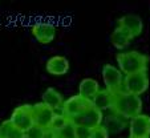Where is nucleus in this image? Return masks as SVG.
<instances>
[{"mask_svg": "<svg viewBox=\"0 0 150 138\" xmlns=\"http://www.w3.org/2000/svg\"><path fill=\"white\" fill-rule=\"evenodd\" d=\"M112 110L116 116L126 120H133L138 114H141L142 110V100L139 96L127 93L125 90H121L118 93L113 94V104Z\"/></svg>", "mask_w": 150, "mask_h": 138, "instance_id": "f257e3e1", "label": "nucleus"}, {"mask_svg": "<svg viewBox=\"0 0 150 138\" xmlns=\"http://www.w3.org/2000/svg\"><path fill=\"white\" fill-rule=\"evenodd\" d=\"M116 60L118 62L120 71L126 76L133 73H139V72H146L147 65H149V57L138 51H129L118 53Z\"/></svg>", "mask_w": 150, "mask_h": 138, "instance_id": "f03ea898", "label": "nucleus"}, {"mask_svg": "<svg viewBox=\"0 0 150 138\" xmlns=\"http://www.w3.org/2000/svg\"><path fill=\"white\" fill-rule=\"evenodd\" d=\"M11 120L21 132L25 134V132L28 129H31L35 125L33 121V105L29 104H23L20 106L15 108V110L12 112Z\"/></svg>", "mask_w": 150, "mask_h": 138, "instance_id": "7ed1b4c3", "label": "nucleus"}, {"mask_svg": "<svg viewBox=\"0 0 150 138\" xmlns=\"http://www.w3.org/2000/svg\"><path fill=\"white\" fill-rule=\"evenodd\" d=\"M92 105H93L92 101H88V100L82 98L80 94H77V96H72L71 98L64 101L61 108V113L65 117H68L71 121H73L76 117H79L82 112H85Z\"/></svg>", "mask_w": 150, "mask_h": 138, "instance_id": "20e7f679", "label": "nucleus"}, {"mask_svg": "<svg viewBox=\"0 0 150 138\" xmlns=\"http://www.w3.org/2000/svg\"><path fill=\"white\" fill-rule=\"evenodd\" d=\"M149 88V79H147L146 72H139V73L127 74L124 79V90L127 93L141 96L145 93Z\"/></svg>", "mask_w": 150, "mask_h": 138, "instance_id": "39448f33", "label": "nucleus"}, {"mask_svg": "<svg viewBox=\"0 0 150 138\" xmlns=\"http://www.w3.org/2000/svg\"><path fill=\"white\" fill-rule=\"evenodd\" d=\"M102 80H104L106 89L110 93H118L122 90L124 81H122V72L112 64H106L102 67Z\"/></svg>", "mask_w": 150, "mask_h": 138, "instance_id": "423d86ee", "label": "nucleus"}, {"mask_svg": "<svg viewBox=\"0 0 150 138\" xmlns=\"http://www.w3.org/2000/svg\"><path fill=\"white\" fill-rule=\"evenodd\" d=\"M150 137V117L138 114L130 120L129 124V138H149Z\"/></svg>", "mask_w": 150, "mask_h": 138, "instance_id": "0eeeda50", "label": "nucleus"}, {"mask_svg": "<svg viewBox=\"0 0 150 138\" xmlns=\"http://www.w3.org/2000/svg\"><path fill=\"white\" fill-rule=\"evenodd\" d=\"M102 120H104L102 112L92 105V106H89L85 112H82L79 117H76L72 122H73L74 125H81V126H86V127H91V129H94V127L101 125Z\"/></svg>", "mask_w": 150, "mask_h": 138, "instance_id": "6e6552de", "label": "nucleus"}, {"mask_svg": "<svg viewBox=\"0 0 150 138\" xmlns=\"http://www.w3.org/2000/svg\"><path fill=\"white\" fill-rule=\"evenodd\" d=\"M54 117V110H52L49 106H47L44 102H37L33 105V121L35 125L42 127L45 130H49L51 124Z\"/></svg>", "mask_w": 150, "mask_h": 138, "instance_id": "1a4fd4ad", "label": "nucleus"}, {"mask_svg": "<svg viewBox=\"0 0 150 138\" xmlns=\"http://www.w3.org/2000/svg\"><path fill=\"white\" fill-rule=\"evenodd\" d=\"M31 32L35 39L41 44H49L56 37V29L48 23H37L31 28Z\"/></svg>", "mask_w": 150, "mask_h": 138, "instance_id": "9d476101", "label": "nucleus"}, {"mask_svg": "<svg viewBox=\"0 0 150 138\" xmlns=\"http://www.w3.org/2000/svg\"><path fill=\"white\" fill-rule=\"evenodd\" d=\"M117 24L118 27H122V28L127 29L133 35V37H137L142 33V29H144V23H142V19L138 16V15H125V16L120 17L117 20Z\"/></svg>", "mask_w": 150, "mask_h": 138, "instance_id": "9b49d317", "label": "nucleus"}, {"mask_svg": "<svg viewBox=\"0 0 150 138\" xmlns=\"http://www.w3.org/2000/svg\"><path fill=\"white\" fill-rule=\"evenodd\" d=\"M47 72L53 76H62L68 73L69 61L62 56H53L47 61Z\"/></svg>", "mask_w": 150, "mask_h": 138, "instance_id": "f8f14e48", "label": "nucleus"}, {"mask_svg": "<svg viewBox=\"0 0 150 138\" xmlns=\"http://www.w3.org/2000/svg\"><path fill=\"white\" fill-rule=\"evenodd\" d=\"M133 39L134 37L130 32L118 25H117V28L110 35V42L114 48H117V49H125L127 45L130 44V41Z\"/></svg>", "mask_w": 150, "mask_h": 138, "instance_id": "ddd939ff", "label": "nucleus"}, {"mask_svg": "<svg viewBox=\"0 0 150 138\" xmlns=\"http://www.w3.org/2000/svg\"><path fill=\"white\" fill-rule=\"evenodd\" d=\"M98 90L100 85L97 82V80L91 79V77L84 79L79 85V94L82 98L88 100V101H92L94 98V96L98 93Z\"/></svg>", "mask_w": 150, "mask_h": 138, "instance_id": "4468645a", "label": "nucleus"}, {"mask_svg": "<svg viewBox=\"0 0 150 138\" xmlns=\"http://www.w3.org/2000/svg\"><path fill=\"white\" fill-rule=\"evenodd\" d=\"M42 102L49 106L52 110L56 112L57 109H61L62 104H64V98H62L61 93L57 92L53 88H48V89L42 93Z\"/></svg>", "mask_w": 150, "mask_h": 138, "instance_id": "2eb2a0df", "label": "nucleus"}, {"mask_svg": "<svg viewBox=\"0 0 150 138\" xmlns=\"http://www.w3.org/2000/svg\"><path fill=\"white\" fill-rule=\"evenodd\" d=\"M92 104H93L94 108H97L101 112L110 109L112 104H113V93H110L108 89H100L98 93L92 100Z\"/></svg>", "mask_w": 150, "mask_h": 138, "instance_id": "dca6fc26", "label": "nucleus"}, {"mask_svg": "<svg viewBox=\"0 0 150 138\" xmlns=\"http://www.w3.org/2000/svg\"><path fill=\"white\" fill-rule=\"evenodd\" d=\"M105 122H106L105 127L108 129L109 134H110V133H112V134H117V133L122 132V130H124V127H125V122L122 121L121 117L116 116V114L106 117Z\"/></svg>", "mask_w": 150, "mask_h": 138, "instance_id": "f3484780", "label": "nucleus"}, {"mask_svg": "<svg viewBox=\"0 0 150 138\" xmlns=\"http://www.w3.org/2000/svg\"><path fill=\"white\" fill-rule=\"evenodd\" d=\"M1 129H3V137L1 138H21L24 135V133L11 120L4 121L1 124Z\"/></svg>", "mask_w": 150, "mask_h": 138, "instance_id": "a211bd4d", "label": "nucleus"}, {"mask_svg": "<svg viewBox=\"0 0 150 138\" xmlns=\"http://www.w3.org/2000/svg\"><path fill=\"white\" fill-rule=\"evenodd\" d=\"M71 122V120L68 118V117H65L62 113H54V117H53V121H52L51 124V127H49V130H53V132L59 133L60 130H62L64 127L67 126V125Z\"/></svg>", "mask_w": 150, "mask_h": 138, "instance_id": "6ab92c4d", "label": "nucleus"}, {"mask_svg": "<svg viewBox=\"0 0 150 138\" xmlns=\"http://www.w3.org/2000/svg\"><path fill=\"white\" fill-rule=\"evenodd\" d=\"M57 138H76V125L71 121L64 129L57 133Z\"/></svg>", "mask_w": 150, "mask_h": 138, "instance_id": "aec40b11", "label": "nucleus"}, {"mask_svg": "<svg viewBox=\"0 0 150 138\" xmlns=\"http://www.w3.org/2000/svg\"><path fill=\"white\" fill-rule=\"evenodd\" d=\"M45 133H47L45 129H42V127L37 126V125H33L31 129H28L25 132V135L28 138H44Z\"/></svg>", "mask_w": 150, "mask_h": 138, "instance_id": "412c9836", "label": "nucleus"}, {"mask_svg": "<svg viewBox=\"0 0 150 138\" xmlns=\"http://www.w3.org/2000/svg\"><path fill=\"white\" fill-rule=\"evenodd\" d=\"M92 130L91 127L76 125V138H92Z\"/></svg>", "mask_w": 150, "mask_h": 138, "instance_id": "4be33fe9", "label": "nucleus"}, {"mask_svg": "<svg viewBox=\"0 0 150 138\" xmlns=\"http://www.w3.org/2000/svg\"><path fill=\"white\" fill-rule=\"evenodd\" d=\"M92 138H109L108 129L105 126H102V125L94 127V129L92 130Z\"/></svg>", "mask_w": 150, "mask_h": 138, "instance_id": "5701e85b", "label": "nucleus"}, {"mask_svg": "<svg viewBox=\"0 0 150 138\" xmlns=\"http://www.w3.org/2000/svg\"><path fill=\"white\" fill-rule=\"evenodd\" d=\"M44 138H57V133L53 132V130H47Z\"/></svg>", "mask_w": 150, "mask_h": 138, "instance_id": "b1692460", "label": "nucleus"}, {"mask_svg": "<svg viewBox=\"0 0 150 138\" xmlns=\"http://www.w3.org/2000/svg\"><path fill=\"white\" fill-rule=\"evenodd\" d=\"M3 137V129H1V125H0V138Z\"/></svg>", "mask_w": 150, "mask_h": 138, "instance_id": "393cba45", "label": "nucleus"}, {"mask_svg": "<svg viewBox=\"0 0 150 138\" xmlns=\"http://www.w3.org/2000/svg\"><path fill=\"white\" fill-rule=\"evenodd\" d=\"M21 138H28V137H27V135H25V134H24V135H23V137H21Z\"/></svg>", "mask_w": 150, "mask_h": 138, "instance_id": "a878e982", "label": "nucleus"}]
</instances>
